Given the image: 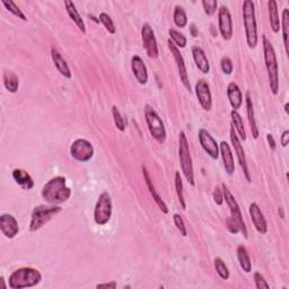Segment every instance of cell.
I'll return each instance as SVG.
<instances>
[{
    "label": "cell",
    "instance_id": "obj_1",
    "mask_svg": "<svg viewBox=\"0 0 289 289\" xmlns=\"http://www.w3.org/2000/svg\"><path fill=\"white\" fill-rule=\"evenodd\" d=\"M224 192V201H226L227 206L229 208L230 211V217L226 220V225H227V229L232 234H237L242 233L244 235V237H248L247 228L245 225V221H244L241 208H239V204L236 201V199L233 195V193L230 192L229 189L226 186V184L221 185Z\"/></svg>",
    "mask_w": 289,
    "mask_h": 289
},
{
    "label": "cell",
    "instance_id": "obj_2",
    "mask_svg": "<svg viewBox=\"0 0 289 289\" xmlns=\"http://www.w3.org/2000/svg\"><path fill=\"white\" fill-rule=\"evenodd\" d=\"M42 199L49 204L58 206L66 202L70 198L71 190L67 186L64 176H56L48 181L41 191Z\"/></svg>",
    "mask_w": 289,
    "mask_h": 289
},
{
    "label": "cell",
    "instance_id": "obj_3",
    "mask_svg": "<svg viewBox=\"0 0 289 289\" xmlns=\"http://www.w3.org/2000/svg\"><path fill=\"white\" fill-rule=\"evenodd\" d=\"M263 53H264V62L265 68L268 71L269 84L271 92L273 95H277L279 93V66L277 60V55H275L274 48L270 40L263 35Z\"/></svg>",
    "mask_w": 289,
    "mask_h": 289
},
{
    "label": "cell",
    "instance_id": "obj_4",
    "mask_svg": "<svg viewBox=\"0 0 289 289\" xmlns=\"http://www.w3.org/2000/svg\"><path fill=\"white\" fill-rule=\"evenodd\" d=\"M42 274L33 268H21L15 270L8 278V287L11 289L32 288L41 282Z\"/></svg>",
    "mask_w": 289,
    "mask_h": 289
},
{
    "label": "cell",
    "instance_id": "obj_5",
    "mask_svg": "<svg viewBox=\"0 0 289 289\" xmlns=\"http://www.w3.org/2000/svg\"><path fill=\"white\" fill-rule=\"evenodd\" d=\"M243 21L245 28L246 42L248 48L254 49L257 46V23L255 16V5L252 0H245L243 3Z\"/></svg>",
    "mask_w": 289,
    "mask_h": 289
},
{
    "label": "cell",
    "instance_id": "obj_6",
    "mask_svg": "<svg viewBox=\"0 0 289 289\" xmlns=\"http://www.w3.org/2000/svg\"><path fill=\"white\" fill-rule=\"evenodd\" d=\"M179 159L182 173H183L186 181L189 182L190 185L194 186L195 181H194L193 162L192 157H191L188 138H186L184 131H181L179 135Z\"/></svg>",
    "mask_w": 289,
    "mask_h": 289
},
{
    "label": "cell",
    "instance_id": "obj_7",
    "mask_svg": "<svg viewBox=\"0 0 289 289\" xmlns=\"http://www.w3.org/2000/svg\"><path fill=\"white\" fill-rule=\"evenodd\" d=\"M62 211V208L59 206H38L33 209L31 213L30 221V232L34 233L37 230L41 229L44 225L48 224L53 217Z\"/></svg>",
    "mask_w": 289,
    "mask_h": 289
},
{
    "label": "cell",
    "instance_id": "obj_8",
    "mask_svg": "<svg viewBox=\"0 0 289 289\" xmlns=\"http://www.w3.org/2000/svg\"><path fill=\"white\" fill-rule=\"evenodd\" d=\"M145 118L150 135L159 144H164L167 137L165 126L158 113L150 105L145 106Z\"/></svg>",
    "mask_w": 289,
    "mask_h": 289
},
{
    "label": "cell",
    "instance_id": "obj_9",
    "mask_svg": "<svg viewBox=\"0 0 289 289\" xmlns=\"http://www.w3.org/2000/svg\"><path fill=\"white\" fill-rule=\"evenodd\" d=\"M112 217V199L109 192L100 194L94 209V220L99 226H104Z\"/></svg>",
    "mask_w": 289,
    "mask_h": 289
},
{
    "label": "cell",
    "instance_id": "obj_10",
    "mask_svg": "<svg viewBox=\"0 0 289 289\" xmlns=\"http://www.w3.org/2000/svg\"><path fill=\"white\" fill-rule=\"evenodd\" d=\"M70 155L77 162L86 163L94 156V147L86 139H77L70 146Z\"/></svg>",
    "mask_w": 289,
    "mask_h": 289
},
{
    "label": "cell",
    "instance_id": "obj_11",
    "mask_svg": "<svg viewBox=\"0 0 289 289\" xmlns=\"http://www.w3.org/2000/svg\"><path fill=\"white\" fill-rule=\"evenodd\" d=\"M141 39L142 44L149 58L152 59H156L158 57V46L156 41V37H155L154 30L149 23H145L141 28Z\"/></svg>",
    "mask_w": 289,
    "mask_h": 289
},
{
    "label": "cell",
    "instance_id": "obj_12",
    "mask_svg": "<svg viewBox=\"0 0 289 289\" xmlns=\"http://www.w3.org/2000/svg\"><path fill=\"white\" fill-rule=\"evenodd\" d=\"M167 44H168V49H170V51L172 52V56H173V58H174V60L176 62V67H177V70H179L181 82H182V84H183L186 90L191 92V84H190L188 70H186L184 58H183V56H182L180 49L172 42L171 39L168 40Z\"/></svg>",
    "mask_w": 289,
    "mask_h": 289
},
{
    "label": "cell",
    "instance_id": "obj_13",
    "mask_svg": "<svg viewBox=\"0 0 289 289\" xmlns=\"http://www.w3.org/2000/svg\"><path fill=\"white\" fill-rule=\"evenodd\" d=\"M230 140H232L233 147H234V149H235V154H236L239 165H241V167H242V171H243V173H244V176H245V179H246V181L248 182V183H251L252 179H251L250 171H248V167H247L245 152H244V148H243V146H242V142H241V140H239V138H238V136H237L236 131H235V128L233 127V124H232V126H230Z\"/></svg>",
    "mask_w": 289,
    "mask_h": 289
},
{
    "label": "cell",
    "instance_id": "obj_14",
    "mask_svg": "<svg viewBox=\"0 0 289 289\" xmlns=\"http://www.w3.org/2000/svg\"><path fill=\"white\" fill-rule=\"evenodd\" d=\"M198 136L200 145H201L204 152H206L212 159H215V161L218 159L220 155L219 145L218 142L216 141L215 138L210 135V132H208L206 129H200Z\"/></svg>",
    "mask_w": 289,
    "mask_h": 289
},
{
    "label": "cell",
    "instance_id": "obj_15",
    "mask_svg": "<svg viewBox=\"0 0 289 289\" xmlns=\"http://www.w3.org/2000/svg\"><path fill=\"white\" fill-rule=\"evenodd\" d=\"M218 28L224 40L228 41L233 38V19L229 10L226 6H221L218 11Z\"/></svg>",
    "mask_w": 289,
    "mask_h": 289
},
{
    "label": "cell",
    "instance_id": "obj_16",
    "mask_svg": "<svg viewBox=\"0 0 289 289\" xmlns=\"http://www.w3.org/2000/svg\"><path fill=\"white\" fill-rule=\"evenodd\" d=\"M195 94H197L199 103L204 111H210L212 109V96L207 81L199 79L195 84Z\"/></svg>",
    "mask_w": 289,
    "mask_h": 289
},
{
    "label": "cell",
    "instance_id": "obj_17",
    "mask_svg": "<svg viewBox=\"0 0 289 289\" xmlns=\"http://www.w3.org/2000/svg\"><path fill=\"white\" fill-rule=\"evenodd\" d=\"M0 230L4 236L8 239H13L20 232L19 223L14 216L10 213H3L0 216Z\"/></svg>",
    "mask_w": 289,
    "mask_h": 289
},
{
    "label": "cell",
    "instance_id": "obj_18",
    "mask_svg": "<svg viewBox=\"0 0 289 289\" xmlns=\"http://www.w3.org/2000/svg\"><path fill=\"white\" fill-rule=\"evenodd\" d=\"M250 216H251V220L253 225H254L255 229L259 232L260 234H266L268 233V223H266V219L262 212L261 208L259 207V204L253 202L250 204Z\"/></svg>",
    "mask_w": 289,
    "mask_h": 289
},
{
    "label": "cell",
    "instance_id": "obj_19",
    "mask_svg": "<svg viewBox=\"0 0 289 289\" xmlns=\"http://www.w3.org/2000/svg\"><path fill=\"white\" fill-rule=\"evenodd\" d=\"M131 69L133 76L140 85H146L148 83V70L144 60L139 56H133L131 58Z\"/></svg>",
    "mask_w": 289,
    "mask_h": 289
},
{
    "label": "cell",
    "instance_id": "obj_20",
    "mask_svg": "<svg viewBox=\"0 0 289 289\" xmlns=\"http://www.w3.org/2000/svg\"><path fill=\"white\" fill-rule=\"evenodd\" d=\"M142 175H144V179H145V182H146V184H147V188L149 190V192L150 194H152V197L153 199L155 200V202H156V204L158 206V208L161 209V211H163L164 213H168V207H167V204L164 202V200L162 199L161 195L158 194V192L156 191V188L154 186V183H153V181H152V177H150L149 175V173L147 171V168H146L145 166L142 167Z\"/></svg>",
    "mask_w": 289,
    "mask_h": 289
},
{
    "label": "cell",
    "instance_id": "obj_21",
    "mask_svg": "<svg viewBox=\"0 0 289 289\" xmlns=\"http://www.w3.org/2000/svg\"><path fill=\"white\" fill-rule=\"evenodd\" d=\"M219 152L221 155V158H223L226 173H227L228 175H233L235 172V162L230 146L226 141H221L219 145Z\"/></svg>",
    "mask_w": 289,
    "mask_h": 289
},
{
    "label": "cell",
    "instance_id": "obj_22",
    "mask_svg": "<svg viewBox=\"0 0 289 289\" xmlns=\"http://www.w3.org/2000/svg\"><path fill=\"white\" fill-rule=\"evenodd\" d=\"M227 96L233 110L237 111L243 105V93L236 83L228 84Z\"/></svg>",
    "mask_w": 289,
    "mask_h": 289
},
{
    "label": "cell",
    "instance_id": "obj_23",
    "mask_svg": "<svg viewBox=\"0 0 289 289\" xmlns=\"http://www.w3.org/2000/svg\"><path fill=\"white\" fill-rule=\"evenodd\" d=\"M192 56H193L195 65H197L198 67V69L201 71L202 74H208L209 71H210V64H209L207 55H206V52L203 51V49L197 46L193 47Z\"/></svg>",
    "mask_w": 289,
    "mask_h": 289
},
{
    "label": "cell",
    "instance_id": "obj_24",
    "mask_svg": "<svg viewBox=\"0 0 289 289\" xmlns=\"http://www.w3.org/2000/svg\"><path fill=\"white\" fill-rule=\"evenodd\" d=\"M51 58H52L53 64H55L56 66V68L62 75V76L66 78H71V70L69 68L68 64H67V61L64 59V58H62L61 53L55 48L51 49Z\"/></svg>",
    "mask_w": 289,
    "mask_h": 289
},
{
    "label": "cell",
    "instance_id": "obj_25",
    "mask_svg": "<svg viewBox=\"0 0 289 289\" xmlns=\"http://www.w3.org/2000/svg\"><path fill=\"white\" fill-rule=\"evenodd\" d=\"M65 7H66V11H67V13H68V15L71 19V21H73L74 23L77 25V28L82 31V33H86L85 22H84V20L82 19V16L79 15V13L77 11L76 5H75V3L69 2V0H66Z\"/></svg>",
    "mask_w": 289,
    "mask_h": 289
},
{
    "label": "cell",
    "instance_id": "obj_26",
    "mask_svg": "<svg viewBox=\"0 0 289 289\" xmlns=\"http://www.w3.org/2000/svg\"><path fill=\"white\" fill-rule=\"evenodd\" d=\"M246 111H247V118H248V122H250V126H251L253 138H254V139H259L260 131H259V128H257V123L255 120L254 106H253V101L248 92L246 93Z\"/></svg>",
    "mask_w": 289,
    "mask_h": 289
},
{
    "label": "cell",
    "instance_id": "obj_27",
    "mask_svg": "<svg viewBox=\"0 0 289 289\" xmlns=\"http://www.w3.org/2000/svg\"><path fill=\"white\" fill-rule=\"evenodd\" d=\"M13 179L16 182L17 184L22 186L24 190H31L34 186L33 179L31 177L28 172H25L24 170H20V168H16V170L13 171Z\"/></svg>",
    "mask_w": 289,
    "mask_h": 289
},
{
    "label": "cell",
    "instance_id": "obj_28",
    "mask_svg": "<svg viewBox=\"0 0 289 289\" xmlns=\"http://www.w3.org/2000/svg\"><path fill=\"white\" fill-rule=\"evenodd\" d=\"M268 10H269V19H270L271 29H272L274 33H278L280 31V19H279L278 3L275 2V0H269Z\"/></svg>",
    "mask_w": 289,
    "mask_h": 289
},
{
    "label": "cell",
    "instance_id": "obj_29",
    "mask_svg": "<svg viewBox=\"0 0 289 289\" xmlns=\"http://www.w3.org/2000/svg\"><path fill=\"white\" fill-rule=\"evenodd\" d=\"M230 117H232V124L235 128V131H236L239 140L245 141L246 131H245V127H244V122H243L241 114H239L236 110H233L232 112H230Z\"/></svg>",
    "mask_w": 289,
    "mask_h": 289
},
{
    "label": "cell",
    "instance_id": "obj_30",
    "mask_svg": "<svg viewBox=\"0 0 289 289\" xmlns=\"http://www.w3.org/2000/svg\"><path fill=\"white\" fill-rule=\"evenodd\" d=\"M237 259L239 262V265H241L244 272L250 273L252 271V262L250 259V254H248L245 246L239 245L237 247Z\"/></svg>",
    "mask_w": 289,
    "mask_h": 289
},
{
    "label": "cell",
    "instance_id": "obj_31",
    "mask_svg": "<svg viewBox=\"0 0 289 289\" xmlns=\"http://www.w3.org/2000/svg\"><path fill=\"white\" fill-rule=\"evenodd\" d=\"M3 81H4V86H5V88L8 92L16 93L17 90H19L20 82H19V78H17V76L14 73L5 71L3 75Z\"/></svg>",
    "mask_w": 289,
    "mask_h": 289
},
{
    "label": "cell",
    "instance_id": "obj_32",
    "mask_svg": "<svg viewBox=\"0 0 289 289\" xmlns=\"http://www.w3.org/2000/svg\"><path fill=\"white\" fill-rule=\"evenodd\" d=\"M173 21H174V24L177 28L182 29L188 25V16H186V13L183 7L179 5L175 6L174 13H173Z\"/></svg>",
    "mask_w": 289,
    "mask_h": 289
},
{
    "label": "cell",
    "instance_id": "obj_33",
    "mask_svg": "<svg viewBox=\"0 0 289 289\" xmlns=\"http://www.w3.org/2000/svg\"><path fill=\"white\" fill-rule=\"evenodd\" d=\"M168 34H170V39L172 40V42L175 44L177 48L183 49L186 47V43H188V40L184 37V34H182L179 31H176L175 29H170L168 30Z\"/></svg>",
    "mask_w": 289,
    "mask_h": 289
},
{
    "label": "cell",
    "instance_id": "obj_34",
    "mask_svg": "<svg viewBox=\"0 0 289 289\" xmlns=\"http://www.w3.org/2000/svg\"><path fill=\"white\" fill-rule=\"evenodd\" d=\"M175 189H176V194L177 198H179V201L181 203V207L183 210L186 209V203L184 200V193H183V182H182V177L180 172L175 173Z\"/></svg>",
    "mask_w": 289,
    "mask_h": 289
},
{
    "label": "cell",
    "instance_id": "obj_35",
    "mask_svg": "<svg viewBox=\"0 0 289 289\" xmlns=\"http://www.w3.org/2000/svg\"><path fill=\"white\" fill-rule=\"evenodd\" d=\"M2 4L4 6L6 7V10L12 13L13 15L16 16V17H19V19H21L22 21H28V17L25 16V14L23 12L21 11V8L16 5V4L14 2H12V0H10V2H6V0H3Z\"/></svg>",
    "mask_w": 289,
    "mask_h": 289
},
{
    "label": "cell",
    "instance_id": "obj_36",
    "mask_svg": "<svg viewBox=\"0 0 289 289\" xmlns=\"http://www.w3.org/2000/svg\"><path fill=\"white\" fill-rule=\"evenodd\" d=\"M282 38H283V46L288 53V30H289V11L288 8H284L282 12Z\"/></svg>",
    "mask_w": 289,
    "mask_h": 289
},
{
    "label": "cell",
    "instance_id": "obj_37",
    "mask_svg": "<svg viewBox=\"0 0 289 289\" xmlns=\"http://www.w3.org/2000/svg\"><path fill=\"white\" fill-rule=\"evenodd\" d=\"M215 269L218 273L219 277L223 280H228L229 279V270L227 268V265L225 264V262L220 259V257H216L215 259Z\"/></svg>",
    "mask_w": 289,
    "mask_h": 289
},
{
    "label": "cell",
    "instance_id": "obj_38",
    "mask_svg": "<svg viewBox=\"0 0 289 289\" xmlns=\"http://www.w3.org/2000/svg\"><path fill=\"white\" fill-rule=\"evenodd\" d=\"M99 21L101 22L103 26L105 28V30L108 31L110 34H114L115 33V25L113 23L112 19H111V16L109 14H106V13H101L100 16H99Z\"/></svg>",
    "mask_w": 289,
    "mask_h": 289
},
{
    "label": "cell",
    "instance_id": "obj_39",
    "mask_svg": "<svg viewBox=\"0 0 289 289\" xmlns=\"http://www.w3.org/2000/svg\"><path fill=\"white\" fill-rule=\"evenodd\" d=\"M112 115H113L115 127L118 128V130H120V131L126 130V121H124V119L122 118L121 113H120V111L118 110V108L115 105L112 108Z\"/></svg>",
    "mask_w": 289,
    "mask_h": 289
},
{
    "label": "cell",
    "instance_id": "obj_40",
    "mask_svg": "<svg viewBox=\"0 0 289 289\" xmlns=\"http://www.w3.org/2000/svg\"><path fill=\"white\" fill-rule=\"evenodd\" d=\"M173 221H174V225L176 226V228L179 229L182 236H188V229H186L185 223L179 213H174V215H173Z\"/></svg>",
    "mask_w": 289,
    "mask_h": 289
},
{
    "label": "cell",
    "instance_id": "obj_41",
    "mask_svg": "<svg viewBox=\"0 0 289 289\" xmlns=\"http://www.w3.org/2000/svg\"><path fill=\"white\" fill-rule=\"evenodd\" d=\"M202 6L204 13H206L207 15L211 16L215 14L217 8H218V2H217V0H204V2H202Z\"/></svg>",
    "mask_w": 289,
    "mask_h": 289
},
{
    "label": "cell",
    "instance_id": "obj_42",
    "mask_svg": "<svg viewBox=\"0 0 289 289\" xmlns=\"http://www.w3.org/2000/svg\"><path fill=\"white\" fill-rule=\"evenodd\" d=\"M220 67H221V70H223V73L225 75H232V73L234 71L233 61H232V59H230L229 57H223V58H221Z\"/></svg>",
    "mask_w": 289,
    "mask_h": 289
},
{
    "label": "cell",
    "instance_id": "obj_43",
    "mask_svg": "<svg viewBox=\"0 0 289 289\" xmlns=\"http://www.w3.org/2000/svg\"><path fill=\"white\" fill-rule=\"evenodd\" d=\"M254 282H255V287L257 289H269L270 288L268 282L265 281L264 277L260 272L254 273Z\"/></svg>",
    "mask_w": 289,
    "mask_h": 289
},
{
    "label": "cell",
    "instance_id": "obj_44",
    "mask_svg": "<svg viewBox=\"0 0 289 289\" xmlns=\"http://www.w3.org/2000/svg\"><path fill=\"white\" fill-rule=\"evenodd\" d=\"M212 198H213V201H215L216 204H218V206H221V204L224 203V192H223V189H220L219 186H216L215 190H213Z\"/></svg>",
    "mask_w": 289,
    "mask_h": 289
},
{
    "label": "cell",
    "instance_id": "obj_45",
    "mask_svg": "<svg viewBox=\"0 0 289 289\" xmlns=\"http://www.w3.org/2000/svg\"><path fill=\"white\" fill-rule=\"evenodd\" d=\"M280 141H281L282 147H287L288 142H289V131H288V130H284V131H283L282 136H281V139H280Z\"/></svg>",
    "mask_w": 289,
    "mask_h": 289
},
{
    "label": "cell",
    "instance_id": "obj_46",
    "mask_svg": "<svg viewBox=\"0 0 289 289\" xmlns=\"http://www.w3.org/2000/svg\"><path fill=\"white\" fill-rule=\"evenodd\" d=\"M266 140H268V144H269L271 149L274 150L275 148H277V144H275L274 138L272 135H271V133H268V135H266Z\"/></svg>",
    "mask_w": 289,
    "mask_h": 289
},
{
    "label": "cell",
    "instance_id": "obj_47",
    "mask_svg": "<svg viewBox=\"0 0 289 289\" xmlns=\"http://www.w3.org/2000/svg\"><path fill=\"white\" fill-rule=\"evenodd\" d=\"M117 282L115 281H112V282H106V283H100V284H97L96 288H113L115 289L117 288Z\"/></svg>",
    "mask_w": 289,
    "mask_h": 289
},
{
    "label": "cell",
    "instance_id": "obj_48",
    "mask_svg": "<svg viewBox=\"0 0 289 289\" xmlns=\"http://www.w3.org/2000/svg\"><path fill=\"white\" fill-rule=\"evenodd\" d=\"M191 32H192L193 37H197V28H195L194 24H191Z\"/></svg>",
    "mask_w": 289,
    "mask_h": 289
},
{
    "label": "cell",
    "instance_id": "obj_49",
    "mask_svg": "<svg viewBox=\"0 0 289 289\" xmlns=\"http://www.w3.org/2000/svg\"><path fill=\"white\" fill-rule=\"evenodd\" d=\"M0 282H2V287H0V288H2V289H5V288L7 287L6 284H5V280H4V278H3V277L0 278Z\"/></svg>",
    "mask_w": 289,
    "mask_h": 289
},
{
    "label": "cell",
    "instance_id": "obj_50",
    "mask_svg": "<svg viewBox=\"0 0 289 289\" xmlns=\"http://www.w3.org/2000/svg\"><path fill=\"white\" fill-rule=\"evenodd\" d=\"M288 106H289L288 103H286V105H284V111H286L287 114H288Z\"/></svg>",
    "mask_w": 289,
    "mask_h": 289
}]
</instances>
